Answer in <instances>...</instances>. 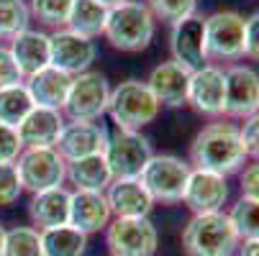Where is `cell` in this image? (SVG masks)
<instances>
[{"label":"cell","mask_w":259,"mask_h":256,"mask_svg":"<svg viewBox=\"0 0 259 256\" xmlns=\"http://www.w3.org/2000/svg\"><path fill=\"white\" fill-rule=\"evenodd\" d=\"M98 57V46L95 39L80 36L69 28H57L54 33H49V64L67 72V75H82L93 67Z\"/></svg>","instance_id":"cell-11"},{"label":"cell","mask_w":259,"mask_h":256,"mask_svg":"<svg viewBox=\"0 0 259 256\" xmlns=\"http://www.w3.org/2000/svg\"><path fill=\"white\" fill-rule=\"evenodd\" d=\"M246 149L236 123H208L198 131L190 143V164L193 169L215 172L221 177H229L239 172L246 162Z\"/></svg>","instance_id":"cell-1"},{"label":"cell","mask_w":259,"mask_h":256,"mask_svg":"<svg viewBox=\"0 0 259 256\" xmlns=\"http://www.w3.org/2000/svg\"><path fill=\"white\" fill-rule=\"evenodd\" d=\"M239 133L244 141L246 157H254V162H259V113L244 118V123L239 126Z\"/></svg>","instance_id":"cell-35"},{"label":"cell","mask_w":259,"mask_h":256,"mask_svg":"<svg viewBox=\"0 0 259 256\" xmlns=\"http://www.w3.org/2000/svg\"><path fill=\"white\" fill-rule=\"evenodd\" d=\"M113 218H149L154 200L139 179H113L105 190Z\"/></svg>","instance_id":"cell-20"},{"label":"cell","mask_w":259,"mask_h":256,"mask_svg":"<svg viewBox=\"0 0 259 256\" xmlns=\"http://www.w3.org/2000/svg\"><path fill=\"white\" fill-rule=\"evenodd\" d=\"M21 192H23V187H21L16 162L13 164H0V208L13 205L21 197Z\"/></svg>","instance_id":"cell-33"},{"label":"cell","mask_w":259,"mask_h":256,"mask_svg":"<svg viewBox=\"0 0 259 256\" xmlns=\"http://www.w3.org/2000/svg\"><path fill=\"white\" fill-rule=\"evenodd\" d=\"M108 100H110V85L105 75L88 69L82 75L72 77V87L64 100L62 116L77 123H98L108 113Z\"/></svg>","instance_id":"cell-5"},{"label":"cell","mask_w":259,"mask_h":256,"mask_svg":"<svg viewBox=\"0 0 259 256\" xmlns=\"http://www.w3.org/2000/svg\"><path fill=\"white\" fill-rule=\"evenodd\" d=\"M159 103L141 80H126L110 90L108 116L121 131H141L159 116Z\"/></svg>","instance_id":"cell-4"},{"label":"cell","mask_w":259,"mask_h":256,"mask_svg":"<svg viewBox=\"0 0 259 256\" xmlns=\"http://www.w3.org/2000/svg\"><path fill=\"white\" fill-rule=\"evenodd\" d=\"M239 243L231 218L224 210L193 215L182 231V246L188 256H234Z\"/></svg>","instance_id":"cell-3"},{"label":"cell","mask_w":259,"mask_h":256,"mask_svg":"<svg viewBox=\"0 0 259 256\" xmlns=\"http://www.w3.org/2000/svg\"><path fill=\"white\" fill-rule=\"evenodd\" d=\"M21 82H26V80L21 75L11 49L0 46V87H11V85H21Z\"/></svg>","instance_id":"cell-36"},{"label":"cell","mask_w":259,"mask_h":256,"mask_svg":"<svg viewBox=\"0 0 259 256\" xmlns=\"http://www.w3.org/2000/svg\"><path fill=\"white\" fill-rule=\"evenodd\" d=\"M21 151H23V146L18 141L16 128L0 123V164H13Z\"/></svg>","instance_id":"cell-34"},{"label":"cell","mask_w":259,"mask_h":256,"mask_svg":"<svg viewBox=\"0 0 259 256\" xmlns=\"http://www.w3.org/2000/svg\"><path fill=\"white\" fill-rule=\"evenodd\" d=\"M157 18L141 0H126L108 11L103 36L118 52H141L154 39Z\"/></svg>","instance_id":"cell-2"},{"label":"cell","mask_w":259,"mask_h":256,"mask_svg":"<svg viewBox=\"0 0 259 256\" xmlns=\"http://www.w3.org/2000/svg\"><path fill=\"white\" fill-rule=\"evenodd\" d=\"M41 233V253L44 256H82L88 246V236L72 226H59Z\"/></svg>","instance_id":"cell-26"},{"label":"cell","mask_w":259,"mask_h":256,"mask_svg":"<svg viewBox=\"0 0 259 256\" xmlns=\"http://www.w3.org/2000/svg\"><path fill=\"white\" fill-rule=\"evenodd\" d=\"M239 256H259V238H249L239 243Z\"/></svg>","instance_id":"cell-39"},{"label":"cell","mask_w":259,"mask_h":256,"mask_svg":"<svg viewBox=\"0 0 259 256\" xmlns=\"http://www.w3.org/2000/svg\"><path fill=\"white\" fill-rule=\"evenodd\" d=\"M8 49H11V54H13L18 69H21L23 80H28L31 75L49 67V33H44V31L26 28L23 33L16 36V39H11Z\"/></svg>","instance_id":"cell-23"},{"label":"cell","mask_w":259,"mask_h":256,"mask_svg":"<svg viewBox=\"0 0 259 256\" xmlns=\"http://www.w3.org/2000/svg\"><path fill=\"white\" fill-rule=\"evenodd\" d=\"M244 57L259 62V11L244 18Z\"/></svg>","instance_id":"cell-37"},{"label":"cell","mask_w":259,"mask_h":256,"mask_svg":"<svg viewBox=\"0 0 259 256\" xmlns=\"http://www.w3.org/2000/svg\"><path fill=\"white\" fill-rule=\"evenodd\" d=\"M108 11L110 8L100 6L98 0H75L64 28L75 31L80 36H88V39H95V36H100L105 31Z\"/></svg>","instance_id":"cell-25"},{"label":"cell","mask_w":259,"mask_h":256,"mask_svg":"<svg viewBox=\"0 0 259 256\" xmlns=\"http://www.w3.org/2000/svg\"><path fill=\"white\" fill-rule=\"evenodd\" d=\"M146 8L152 11L154 18H162L175 26L195 13L198 0H146Z\"/></svg>","instance_id":"cell-32"},{"label":"cell","mask_w":259,"mask_h":256,"mask_svg":"<svg viewBox=\"0 0 259 256\" xmlns=\"http://www.w3.org/2000/svg\"><path fill=\"white\" fill-rule=\"evenodd\" d=\"M190 172H193V167L188 162H182L180 157L154 154L146 162L144 172L139 174V182L146 187V192L152 195L154 202L175 205V202H182Z\"/></svg>","instance_id":"cell-6"},{"label":"cell","mask_w":259,"mask_h":256,"mask_svg":"<svg viewBox=\"0 0 259 256\" xmlns=\"http://www.w3.org/2000/svg\"><path fill=\"white\" fill-rule=\"evenodd\" d=\"M16 169L21 177V187L31 195L52 187H62L67 179V162L54 149H23L16 159Z\"/></svg>","instance_id":"cell-9"},{"label":"cell","mask_w":259,"mask_h":256,"mask_svg":"<svg viewBox=\"0 0 259 256\" xmlns=\"http://www.w3.org/2000/svg\"><path fill=\"white\" fill-rule=\"evenodd\" d=\"M110 177L113 179H139L146 162L154 157L149 138H144L139 131H121L116 128L108 133V143L103 151Z\"/></svg>","instance_id":"cell-7"},{"label":"cell","mask_w":259,"mask_h":256,"mask_svg":"<svg viewBox=\"0 0 259 256\" xmlns=\"http://www.w3.org/2000/svg\"><path fill=\"white\" fill-rule=\"evenodd\" d=\"M26 90L33 100V105L39 108H54V111H62L64 108V100L69 95V87H72V75L57 69V67H44L41 72L31 75L26 82Z\"/></svg>","instance_id":"cell-22"},{"label":"cell","mask_w":259,"mask_h":256,"mask_svg":"<svg viewBox=\"0 0 259 256\" xmlns=\"http://www.w3.org/2000/svg\"><path fill=\"white\" fill-rule=\"evenodd\" d=\"M108 143V131L100 123H77L69 121L64 123L57 146L54 149L59 151V157L64 162H75V159H85V157H95L105 151Z\"/></svg>","instance_id":"cell-16"},{"label":"cell","mask_w":259,"mask_h":256,"mask_svg":"<svg viewBox=\"0 0 259 256\" xmlns=\"http://www.w3.org/2000/svg\"><path fill=\"white\" fill-rule=\"evenodd\" d=\"M72 3H75V0H31L28 11L44 26L64 28L67 18H69V11H72Z\"/></svg>","instance_id":"cell-31"},{"label":"cell","mask_w":259,"mask_h":256,"mask_svg":"<svg viewBox=\"0 0 259 256\" xmlns=\"http://www.w3.org/2000/svg\"><path fill=\"white\" fill-rule=\"evenodd\" d=\"M239 187H241V197L249 200H259V162L249 164L241 177H239Z\"/></svg>","instance_id":"cell-38"},{"label":"cell","mask_w":259,"mask_h":256,"mask_svg":"<svg viewBox=\"0 0 259 256\" xmlns=\"http://www.w3.org/2000/svg\"><path fill=\"white\" fill-rule=\"evenodd\" d=\"M188 103L203 116H224V103H226V72L205 64L190 75V90Z\"/></svg>","instance_id":"cell-15"},{"label":"cell","mask_w":259,"mask_h":256,"mask_svg":"<svg viewBox=\"0 0 259 256\" xmlns=\"http://www.w3.org/2000/svg\"><path fill=\"white\" fill-rule=\"evenodd\" d=\"M208 62H236L244 57V18L234 11H218L205 18Z\"/></svg>","instance_id":"cell-10"},{"label":"cell","mask_w":259,"mask_h":256,"mask_svg":"<svg viewBox=\"0 0 259 256\" xmlns=\"http://www.w3.org/2000/svg\"><path fill=\"white\" fill-rule=\"evenodd\" d=\"M229 218H231V226H234L239 241L259 238V200L241 197L229 210Z\"/></svg>","instance_id":"cell-29"},{"label":"cell","mask_w":259,"mask_h":256,"mask_svg":"<svg viewBox=\"0 0 259 256\" xmlns=\"http://www.w3.org/2000/svg\"><path fill=\"white\" fill-rule=\"evenodd\" d=\"M100 6H105V8H116V6H121V3H126V0H98Z\"/></svg>","instance_id":"cell-40"},{"label":"cell","mask_w":259,"mask_h":256,"mask_svg":"<svg viewBox=\"0 0 259 256\" xmlns=\"http://www.w3.org/2000/svg\"><path fill=\"white\" fill-rule=\"evenodd\" d=\"M3 256H44L41 253V233L33 226H16L6 231Z\"/></svg>","instance_id":"cell-30"},{"label":"cell","mask_w":259,"mask_h":256,"mask_svg":"<svg viewBox=\"0 0 259 256\" xmlns=\"http://www.w3.org/2000/svg\"><path fill=\"white\" fill-rule=\"evenodd\" d=\"M69 197H72V192L64 185L31 195L28 218H31L33 228L36 231H49V228L69 226Z\"/></svg>","instance_id":"cell-21"},{"label":"cell","mask_w":259,"mask_h":256,"mask_svg":"<svg viewBox=\"0 0 259 256\" xmlns=\"http://www.w3.org/2000/svg\"><path fill=\"white\" fill-rule=\"evenodd\" d=\"M172 59L182 64L185 69H200L208 64L205 57V18L193 13L190 18H185L172 26V39H169Z\"/></svg>","instance_id":"cell-13"},{"label":"cell","mask_w":259,"mask_h":256,"mask_svg":"<svg viewBox=\"0 0 259 256\" xmlns=\"http://www.w3.org/2000/svg\"><path fill=\"white\" fill-rule=\"evenodd\" d=\"M226 72V103L224 116L249 118L259 113V72L244 64H234Z\"/></svg>","instance_id":"cell-12"},{"label":"cell","mask_w":259,"mask_h":256,"mask_svg":"<svg viewBox=\"0 0 259 256\" xmlns=\"http://www.w3.org/2000/svg\"><path fill=\"white\" fill-rule=\"evenodd\" d=\"M3 248H6V228L0 223V256H3Z\"/></svg>","instance_id":"cell-41"},{"label":"cell","mask_w":259,"mask_h":256,"mask_svg":"<svg viewBox=\"0 0 259 256\" xmlns=\"http://www.w3.org/2000/svg\"><path fill=\"white\" fill-rule=\"evenodd\" d=\"M33 100L26 90V85H11V87H0V123L18 128V123L31 113Z\"/></svg>","instance_id":"cell-27"},{"label":"cell","mask_w":259,"mask_h":256,"mask_svg":"<svg viewBox=\"0 0 259 256\" xmlns=\"http://www.w3.org/2000/svg\"><path fill=\"white\" fill-rule=\"evenodd\" d=\"M64 116L54 108H39L33 105L31 113L18 123L16 133L23 149H52L57 146V138L64 128Z\"/></svg>","instance_id":"cell-17"},{"label":"cell","mask_w":259,"mask_h":256,"mask_svg":"<svg viewBox=\"0 0 259 256\" xmlns=\"http://www.w3.org/2000/svg\"><path fill=\"white\" fill-rule=\"evenodd\" d=\"M105 246L110 256H154L159 233L149 218H113L105 228Z\"/></svg>","instance_id":"cell-8"},{"label":"cell","mask_w":259,"mask_h":256,"mask_svg":"<svg viewBox=\"0 0 259 256\" xmlns=\"http://www.w3.org/2000/svg\"><path fill=\"white\" fill-rule=\"evenodd\" d=\"M31 23L26 0H0V41H11Z\"/></svg>","instance_id":"cell-28"},{"label":"cell","mask_w":259,"mask_h":256,"mask_svg":"<svg viewBox=\"0 0 259 256\" xmlns=\"http://www.w3.org/2000/svg\"><path fill=\"white\" fill-rule=\"evenodd\" d=\"M67 179L75 185V190H82V192H105L108 185L113 182L103 154L67 162Z\"/></svg>","instance_id":"cell-24"},{"label":"cell","mask_w":259,"mask_h":256,"mask_svg":"<svg viewBox=\"0 0 259 256\" xmlns=\"http://www.w3.org/2000/svg\"><path fill=\"white\" fill-rule=\"evenodd\" d=\"M113 221V213L105 200V192H82L75 190L69 197V226L80 233L90 236L98 231H105Z\"/></svg>","instance_id":"cell-19"},{"label":"cell","mask_w":259,"mask_h":256,"mask_svg":"<svg viewBox=\"0 0 259 256\" xmlns=\"http://www.w3.org/2000/svg\"><path fill=\"white\" fill-rule=\"evenodd\" d=\"M190 69H185L182 64H177L175 59L162 62L152 69L146 87L152 90V95L157 97L159 105L167 108H180L188 103V90H190Z\"/></svg>","instance_id":"cell-18"},{"label":"cell","mask_w":259,"mask_h":256,"mask_svg":"<svg viewBox=\"0 0 259 256\" xmlns=\"http://www.w3.org/2000/svg\"><path fill=\"white\" fill-rule=\"evenodd\" d=\"M229 200V182L226 177H221L215 172H205V169H193L185 185V195L182 202L193 210V215H203V213H218L224 210Z\"/></svg>","instance_id":"cell-14"}]
</instances>
